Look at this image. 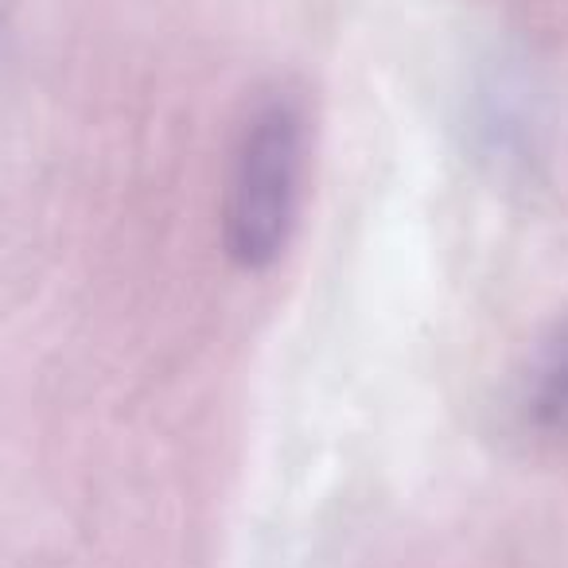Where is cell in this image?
<instances>
[{
	"mask_svg": "<svg viewBox=\"0 0 568 568\" xmlns=\"http://www.w3.org/2000/svg\"><path fill=\"white\" fill-rule=\"evenodd\" d=\"M521 417L541 436L568 433V324L557 327L552 339L537 351L521 389Z\"/></svg>",
	"mask_w": 568,
	"mask_h": 568,
	"instance_id": "2",
	"label": "cell"
},
{
	"mask_svg": "<svg viewBox=\"0 0 568 568\" xmlns=\"http://www.w3.org/2000/svg\"><path fill=\"white\" fill-rule=\"evenodd\" d=\"M312 125L288 90H265L237 125L222 199V242L234 265L265 273L293 245L308 187Z\"/></svg>",
	"mask_w": 568,
	"mask_h": 568,
	"instance_id": "1",
	"label": "cell"
}]
</instances>
